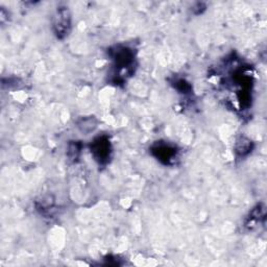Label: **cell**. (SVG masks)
I'll use <instances>...</instances> for the list:
<instances>
[{
    "label": "cell",
    "instance_id": "obj_1",
    "mask_svg": "<svg viewBox=\"0 0 267 267\" xmlns=\"http://www.w3.org/2000/svg\"><path fill=\"white\" fill-rule=\"evenodd\" d=\"M113 61L114 84H122L134 72L135 66V52L132 48L125 45L114 46L109 51Z\"/></svg>",
    "mask_w": 267,
    "mask_h": 267
},
{
    "label": "cell",
    "instance_id": "obj_2",
    "mask_svg": "<svg viewBox=\"0 0 267 267\" xmlns=\"http://www.w3.org/2000/svg\"><path fill=\"white\" fill-rule=\"evenodd\" d=\"M72 27V18L69 8L67 6H59L52 19V31L54 36L60 40L68 37Z\"/></svg>",
    "mask_w": 267,
    "mask_h": 267
},
{
    "label": "cell",
    "instance_id": "obj_3",
    "mask_svg": "<svg viewBox=\"0 0 267 267\" xmlns=\"http://www.w3.org/2000/svg\"><path fill=\"white\" fill-rule=\"evenodd\" d=\"M150 154L163 165H174L178 158L179 150L169 142L158 141L150 147Z\"/></svg>",
    "mask_w": 267,
    "mask_h": 267
},
{
    "label": "cell",
    "instance_id": "obj_4",
    "mask_svg": "<svg viewBox=\"0 0 267 267\" xmlns=\"http://www.w3.org/2000/svg\"><path fill=\"white\" fill-rule=\"evenodd\" d=\"M91 154L99 165H107L112 158V144L106 135L95 138L90 144Z\"/></svg>",
    "mask_w": 267,
    "mask_h": 267
},
{
    "label": "cell",
    "instance_id": "obj_5",
    "mask_svg": "<svg viewBox=\"0 0 267 267\" xmlns=\"http://www.w3.org/2000/svg\"><path fill=\"white\" fill-rule=\"evenodd\" d=\"M253 148H254V143L251 139L246 137H240L236 142L234 150L237 157L243 158V157L249 156L253 151Z\"/></svg>",
    "mask_w": 267,
    "mask_h": 267
},
{
    "label": "cell",
    "instance_id": "obj_6",
    "mask_svg": "<svg viewBox=\"0 0 267 267\" xmlns=\"http://www.w3.org/2000/svg\"><path fill=\"white\" fill-rule=\"evenodd\" d=\"M264 217H265V207L258 205L252 210V212L250 213L249 217L246 218L245 226L250 228L256 226V224L259 223L261 219H263Z\"/></svg>",
    "mask_w": 267,
    "mask_h": 267
},
{
    "label": "cell",
    "instance_id": "obj_7",
    "mask_svg": "<svg viewBox=\"0 0 267 267\" xmlns=\"http://www.w3.org/2000/svg\"><path fill=\"white\" fill-rule=\"evenodd\" d=\"M82 143L80 141H71L69 142L68 147H67V156L72 162L78 161L82 152Z\"/></svg>",
    "mask_w": 267,
    "mask_h": 267
},
{
    "label": "cell",
    "instance_id": "obj_8",
    "mask_svg": "<svg viewBox=\"0 0 267 267\" xmlns=\"http://www.w3.org/2000/svg\"><path fill=\"white\" fill-rule=\"evenodd\" d=\"M171 85L174 86L175 89L178 91V93H182V94H188L192 90L191 85H190L186 80L180 79V78L175 79L173 82H171Z\"/></svg>",
    "mask_w": 267,
    "mask_h": 267
},
{
    "label": "cell",
    "instance_id": "obj_9",
    "mask_svg": "<svg viewBox=\"0 0 267 267\" xmlns=\"http://www.w3.org/2000/svg\"><path fill=\"white\" fill-rule=\"evenodd\" d=\"M97 127V122L95 120L94 117L90 118H84L80 123H79V128L81 129L82 132L84 133H89L92 132L95 128Z\"/></svg>",
    "mask_w": 267,
    "mask_h": 267
}]
</instances>
